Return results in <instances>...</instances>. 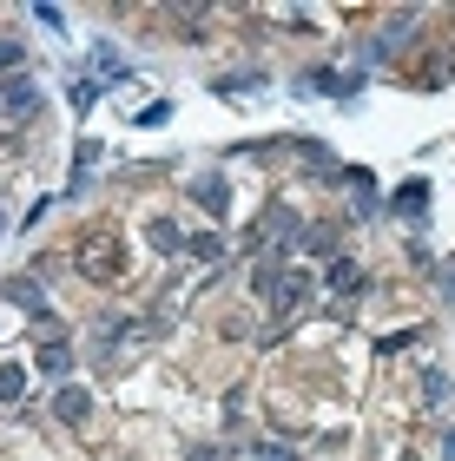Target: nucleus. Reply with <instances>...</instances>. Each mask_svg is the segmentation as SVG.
<instances>
[{"instance_id":"nucleus-10","label":"nucleus","mask_w":455,"mask_h":461,"mask_svg":"<svg viewBox=\"0 0 455 461\" xmlns=\"http://www.w3.org/2000/svg\"><path fill=\"white\" fill-rule=\"evenodd\" d=\"M27 395V369L20 363H0V402H20Z\"/></svg>"},{"instance_id":"nucleus-11","label":"nucleus","mask_w":455,"mask_h":461,"mask_svg":"<svg viewBox=\"0 0 455 461\" xmlns=\"http://www.w3.org/2000/svg\"><path fill=\"white\" fill-rule=\"evenodd\" d=\"M423 198H429V185H423V178H409L403 192H396V212H403V218H423Z\"/></svg>"},{"instance_id":"nucleus-12","label":"nucleus","mask_w":455,"mask_h":461,"mask_svg":"<svg viewBox=\"0 0 455 461\" xmlns=\"http://www.w3.org/2000/svg\"><path fill=\"white\" fill-rule=\"evenodd\" d=\"M185 250H192V258H205V264H212V258H218V250H224V244L212 238V230H198V238H185Z\"/></svg>"},{"instance_id":"nucleus-6","label":"nucleus","mask_w":455,"mask_h":461,"mask_svg":"<svg viewBox=\"0 0 455 461\" xmlns=\"http://www.w3.org/2000/svg\"><path fill=\"white\" fill-rule=\"evenodd\" d=\"M192 198H198L212 218H224V212H232V204H224V198H232V185H224V178H198V185H192Z\"/></svg>"},{"instance_id":"nucleus-5","label":"nucleus","mask_w":455,"mask_h":461,"mask_svg":"<svg viewBox=\"0 0 455 461\" xmlns=\"http://www.w3.org/2000/svg\"><path fill=\"white\" fill-rule=\"evenodd\" d=\"M53 415H59V422H67V429H79V422H86V415H93V395L79 389V383H67V389L53 395Z\"/></svg>"},{"instance_id":"nucleus-9","label":"nucleus","mask_w":455,"mask_h":461,"mask_svg":"<svg viewBox=\"0 0 455 461\" xmlns=\"http://www.w3.org/2000/svg\"><path fill=\"white\" fill-rule=\"evenodd\" d=\"M33 363L47 369V375H67V369H73V349H67V343H40V356H33Z\"/></svg>"},{"instance_id":"nucleus-8","label":"nucleus","mask_w":455,"mask_h":461,"mask_svg":"<svg viewBox=\"0 0 455 461\" xmlns=\"http://www.w3.org/2000/svg\"><path fill=\"white\" fill-rule=\"evenodd\" d=\"M323 277H330V290H343V297H350V290H363V270L350 264V258H330V270H323Z\"/></svg>"},{"instance_id":"nucleus-14","label":"nucleus","mask_w":455,"mask_h":461,"mask_svg":"<svg viewBox=\"0 0 455 461\" xmlns=\"http://www.w3.org/2000/svg\"><path fill=\"white\" fill-rule=\"evenodd\" d=\"M258 461H297V448H284V442H264V448H258Z\"/></svg>"},{"instance_id":"nucleus-15","label":"nucleus","mask_w":455,"mask_h":461,"mask_svg":"<svg viewBox=\"0 0 455 461\" xmlns=\"http://www.w3.org/2000/svg\"><path fill=\"white\" fill-rule=\"evenodd\" d=\"M14 59H20V40H0V73H14Z\"/></svg>"},{"instance_id":"nucleus-4","label":"nucleus","mask_w":455,"mask_h":461,"mask_svg":"<svg viewBox=\"0 0 455 461\" xmlns=\"http://www.w3.org/2000/svg\"><path fill=\"white\" fill-rule=\"evenodd\" d=\"M0 297H7V303H20V310H27V317H33V323H40V317H53L33 277H7V284H0Z\"/></svg>"},{"instance_id":"nucleus-2","label":"nucleus","mask_w":455,"mask_h":461,"mask_svg":"<svg viewBox=\"0 0 455 461\" xmlns=\"http://www.w3.org/2000/svg\"><path fill=\"white\" fill-rule=\"evenodd\" d=\"M0 106H7L14 119H33V113H40V86H33L27 73H7V86H0Z\"/></svg>"},{"instance_id":"nucleus-17","label":"nucleus","mask_w":455,"mask_h":461,"mask_svg":"<svg viewBox=\"0 0 455 461\" xmlns=\"http://www.w3.org/2000/svg\"><path fill=\"white\" fill-rule=\"evenodd\" d=\"M0 230H7V212H0Z\"/></svg>"},{"instance_id":"nucleus-7","label":"nucleus","mask_w":455,"mask_h":461,"mask_svg":"<svg viewBox=\"0 0 455 461\" xmlns=\"http://www.w3.org/2000/svg\"><path fill=\"white\" fill-rule=\"evenodd\" d=\"M146 238H152V250H165V258H172V250H185V230H178L172 218H152Z\"/></svg>"},{"instance_id":"nucleus-1","label":"nucleus","mask_w":455,"mask_h":461,"mask_svg":"<svg viewBox=\"0 0 455 461\" xmlns=\"http://www.w3.org/2000/svg\"><path fill=\"white\" fill-rule=\"evenodd\" d=\"M73 264H79V277H93V284H119L126 277V238H119V230H86V238L73 244Z\"/></svg>"},{"instance_id":"nucleus-16","label":"nucleus","mask_w":455,"mask_h":461,"mask_svg":"<svg viewBox=\"0 0 455 461\" xmlns=\"http://www.w3.org/2000/svg\"><path fill=\"white\" fill-rule=\"evenodd\" d=\"M442 455H449V461H455V429H449V435H442Z\"/></svg>"},{"instance_id":"nucleus-13","label":"nucleus","mask_w":455,"mask_h":461,"mask_svg":"<svg viewBox=\"0 0 455 461\" xmlns=\"http://www.w3.org/2000/svg\"><path fill=\"white\" fill-rule=\"evenodd\" d=\"M93 99H99V86H93V79H79V86H73V113H86Z\"/></svg>"},{"instance_id":"nucleus-3","label":"nucleus","mask_w":455,"mask_h":461,"mask_svg":"<svg viewBox=\"0 0 455 461\" xmlns=\"http://www.w3.org/2000/svg\"><path fill=\"white\" fill-rule=\"evenodd\" d=\"M310 290H317V284H310V270H284V284L271 290V297H278V317H297V310L310 303Z\"/></svg>"}]
</instances>
